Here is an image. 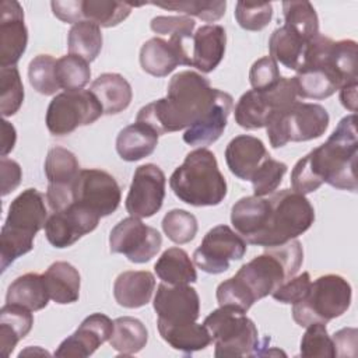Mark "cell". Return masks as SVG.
Listing matches in <instances>:
<instances>
[{
	"label": "cell",
	"instance_id": "cell-1",
	"mask_svg": "<svg viewBox=\"0 0 358 358\" xmlns=\"http://www.w3.org/2000/svg\"><path fill=\"white\" fill-rule=\"evenodd\" d=\"M358 134L355 113L344 116L326 143L301 158L291 172L292 190L308 194L327 183L340 190L357 192Z\"/></svg>",
	"mask_w": 358,
	"mask_h": 358
},
{
	"label": "cell",
	"instance_id": "cell-2",
	"mask_svg": "<svg viewBox=\"0 0 358 358\" xmlns=\"http://www.w3.org/2000/svg\"><path fill=\"white\" fill-rule=\"evenodd\" d=\"M217 92L204 76L190 70L180 71L169 80L166 96L143 106L136 122L150 126L158 136L189 129L208 112Z\"/></svg>",
	"mask_w": 358,
	"mask_h": 358
},
{
	"label": "cell",
	"instance_id": "cell-3",
	"mask_svg": "<svg viewBox=\"0 0 358 358\" xmlns=\"http://www.w3.org/2000/svg\"><path fill=\"white\" fill-rule=\"evenodd\" d=\"M173 194L193 207L218 206L227 196V180L213 151L200 147L185 157L169 178Z\"/></svg>",
	"mask_w": 358,
	"mask_h": 358
},
{
	"label": "cell",
	"instance_id": "cell-4",
	"mask_svg": "<svg viewBox=\"0 0 358 358\" xmlns=\"http://www.w3.org/2000/svg\"><path fill=\"white\" fill-rule=\"evenodd\" d=\"M48 210L45 196L34 189H25L10 204L0 234V267L1 273L34 248L35 235L45 228Z\"/></svg>",
	"mask_w": 358,
	"mask_h": 358
},
{
	"label": "cell",
	"instance_id": "cell-5",
	"mask_svg": "<svg viewBox=\"0 0 358 358\" xmlns=\"http://www.w3.org/2000/svg\"><path fill=\"white\" fill-rule=\"evenodd\" d=\"M303 262V249L298 239L266 248V252L243 264L234 275L256 302L271 295L281 284L292 278Z\"/></svg>",
	"mask_w": 358,
	"mask_h": 358
},
{
	"label": "cell",
	"instance_id": "cell-6",
	"mask_svg": "<svg viewBox=\"0 0 358 358\" xmlns=\"http://www.w3.org/2000/svg\"><path fill=\"white\" fill-rule=\"evenodd\" d=\"M268 214L262 234L253 245L274 248L284 245L306 232L315 221V210L310 201L289 189L268 194Z\"/></svg>",
	"mask_w": 358,
	"mask_h": 358
},
{
	"label": "cell",
	"instance_id": "cell-7",
	"mask_svg": "<svg viewBox=\"0 0 358 358\" xmlns=\"http://www.w3.org/2000/svg\"><path fill=\"white\" fill-rule=\"evenodd\" d=\"M351 299L352 289L344 277L324 274L310 284L305 299L292 305V319L301 327H308L312 323H327L344 315Z\"/></svg>",
	"mask_w": 358,
	"mask_h": 358
},
{
	"label": "cell",
	"instance_id": "cell-8",
	"mask_svg": "<svg viewBox=\"0 0 358 358\" xmlns=\"http://www.w3.org/2000/svg\"><path fill=\"white\" fill-rule=\"evenodd\" d=\"M214 343V355L256 357L259 352V333L252 319L231 308L214 309L203 322Z\"/></svg>",
	"mask_w": 358,
	"mask_h": 358
},
{
	"label": "cell",
	"instance_id": "cell-9",
	"mask_svg": "<svg viewBox=\"0 0 358 358\" xmlns=\"http://www.w3.org/2000/svg\"><path fill=\"white\" fill-rule=\"evenodd\" d=\"M330 123L327 110L319 103L296 101L287 109L275 110L267 120L266 131L273 148L287 143H299L319 138Z\"/></svg>",
	"mask_w": 358,
	"mask_h": 358
},
{
	"label": "cell",
	"instance_id": "cell-10",
	"mask_svg": "<svg viewBox=\"0 0 358 358\" xmlns=\"http://www.w3.org/2000/svg\"><path fill=\"white\" fill-rule=\"evenodd\" d=\"M102 115L103 109L90 90L64 91L50 101L45 122L53 136H67L77 127L96 122Z\"/></svg>",
	"mask_w": 358,
	"mask_h": 358
},
{
	"label": "cell",
	"instance_id": "cell-11",
	"mask_svg": "<svg viewBox=\"0 0 358 358\" xmlns=\"http://www.w3.org/2000/svg\"><path fill=\"white\" fill-rule=\"evenodd\" d=\"M161 245V234L136 217L123 218L109 234L110 253L123 255L136 264L150 262L159 252Z\"/></svg>",
	"mask_w": 358,
	"mask_h": 358
},
{
	"label": "cell",
	"instance_id": "cell-12",
	"mask_svg": "<svg viewBox=\"0 0 358 358\" xmlns=\"http://www.w3.org/2000/svg\"><path fill=\"white\" fill-rule=\"evenodd\" d=\"M120 200V186L110 173L96 168L78 172L73 183V203L88 208L102 218L115 213Z\"/></svg>",
	"mask_w": 358,
	"mask_h": 358
},
{
	"label": "cell",
	"instance_id": "cell-13",
	"mask_svg": "<svg viewBox=\"0 0 358 358\" xmlns=\"http://www.w3.org/2000/svg\"><path fill=\"white\" fill-rule=\"evenodd\" d=\"M246 241L228 225L211 228L193 253V263L208 274H221L232 260H241L246 253Z\"/></svg>",
	"mask_w": 358,
	"mask_h": 358
},
{
	"label": "cell",
	"instance_id": "cell-14",
	"mask_svg": "<svg viewBox=\"0 0 358 358\" xmlns=\"http://www.w3.org/2000/svg\"><path fill=\"white\" fill-rule=\"evenodd\" d=\"M165 183V173L155 164L137 166L124 203L130 217L150 218L157 214L164 204Z\"/></svg>",
	"mask_w": 358,
	"mask_h": 358
},
{
	"label": "cell",
	"instance_id": "cell-15",
	"mask_svg": "<svg viewBox=\"0 0 358 358\" xmlns=\"http://www.w3.org/2000/svg\"><path fill=\"white\" fill-rule=\"evenodd\" d=\"M157 323L182 324L196 322L200 316V298L189 284L169 285L161 282L152 302Z\"/></svg>",
	"mask_w": 358,
	"mask_h": 358
},
{
	"label": "cell",
	"instance_id": "cell-16",
	"mask_svg": "<svg viewBox=\"0 0 358 358\" xmlns=\"http://www.w3.org/2000/svg\"><path fill=\"white\" fill-rule=\"evenodd\" d=\"M99 218L88 208L73 203L48 217L45 224L46 239L57 249L69 248L84 235L92 232L98 227Z\"/></svg>",
	"mask_w": 358,
	"mask_h": 358
},
{
	"label": "cell",
	"instance_id": "cell-17",
	"mask_svg": "<svg viewBox=\"0 0 358 358\" xmlns=\"http://www.w3.org/2000/svg\"><path fill=\"white\" fill-rule=\"evenodd\" d=\"M112 333L113 322L103 313H92L81 322L71 336L60 343L55 355L87 358L92 355L98 347L109 341Z\"/></svg>",
	"mask_w": 358,
	"mask_h": 358
},
{
	"label": "cell",
	"instance_id": "cell-18",
	"mask_svg": "<svg viewBox=\"0 0 358 358\" xmlns=\"http://www.w3.org/2000/svg\"><path fill=\"white\" fill-rule=\"evenodd\" d=\"M28 43L24 10L15 0L0 3V64L11 67L18 63Z\"/></svg>",
	"mask_w": 358,
	"mask_h": 358
},
{
	"label": "cell",
	"instance_id": "cell-19",
	"mask_svg": "<svg viewBox=\"0 0 358 358\" xmlns=\"http://www.w3.org/2000/svg\"><path fill=\"white\" fill-rule=\"evenodd\" d=\"M180 64L190 66L187 42L154 36L140 49V66L150 76L166 77Z\"/></svg>",
	"mask_w": 358,
	"mask_h": 358
},
{
	"label": "cell",
	"instance_id": "cell-20",
	"mask_svg": "<svg viewBox=\"0 0 358 358\" xmlns=\"http://www.w3.org/2000/svg\"><path fill=\"white\" fill-rule=\"evenodd\" d=\"M227 32L218 24L200 27L189 43L190 66L201 73H211L218 67L225 55Z\"/></svg>",
	"mask_w": 358,
	"mask_h": 358
},
{
	"label": "cell",
	"instance_id": "cell-21",
	"mask_svg": "<svg viewBox=\"0 0 358 358\" xmlns=\"http://www.w3.org/2000/svg\"><path fill=\"white\" fill-rule=\"evenodd\" d=\"M232 103V96L228 92L218 90L215 101L208 112L197 123L185 130L183 141L193 147H206L215 143L227 127Z\"/></svg>",
	"mask_w": 358,
	"mask_h": 358
},
{
	"label": "cell",
	"instance_id": "cell-22",
	"mask_svg": "<svg viewBox=\"0 0 358 358\" xmlns=\"http://www.w3.org/2000/svg\"><path fill=\"white\" fill-rule=\"evenodd\" d=\"M268 157L264 143L249 134L234 137L225 148V161L231 173L242 180H252L256 171Z\"/></svg>",
	"mask_w": 358,
	"mask_h": 358
},
{
	"label": "cell",
	"instance_id": "cell-23",
	"mask_svg": "<svg viewBox=\"0 0 358 358\" xmlns=\"http://www.w3.org/2000/svg\"><path fill=\"white\" fill-rule=\"evenodd\" d=\"M268 208V199L259 196L242 197L232 206L231 224L246 243L253 245L262 234L266 225Z\"/></svg>",
	"mask_w": 358,
	"mask_h": 358
},
{
	"label": "cell",
	"instance_id": "cell-24",
	"mask_svg": "<svg viewBox=\"0 0 358 358\" xmlns=\"http://www.w3.org/2000/svg\"><path fill=\"white\" fill-rule=\"evenodd\" d=\"M155 289V278L147 270L120 273L113 284V296L117 305L127 309L145 306Z\"/></svg>",
	"mask_w": 358,
	"mask_h": 358
},
{
	"label": "cell",
	"instance_id": "cell-25",
	"mask_svg": "<svg viewBox=\"0 0 358 358\" xmlns=\"http://www.w3.org/2000/svg\"><path fill=\"white\" fill-rule=\"evenodd\" d=\"M90 91L99 101L103 115H117L123 112L133 98L131 85L117 73L101 74L92 81Z\"/></svg>",
	"mask_w": 358,
	"mask_h": 358
},
{
	"label": "cell",
	"instance_id": "cell-26",
	"mask_svg": "<svg viewBox=\"0 0 358 358\" xmlns=\"http://www.w3.org/2000/svg\"><path fill=\"white\" fill-rule=\"evenodd\" d=\"M50 299L59 305L74 303L80 298L81 277L78 270L67 262H55L43 273Z\"/></svg>",
	"mask_w": 358,
	"mask_h": 358
},
{
	"label": "cell",
	"instance_id": "cell-27",
	"mask_svg": "<svg viewBox=\"0 0 358 358\" xmlns=\"http://www.w3.org/2000/svg\"><path fill=\"white\" fill-rule=\"evenodd\" d=\"M158 144V133L136 122L122 129L116 137V151L123 161L134 162L151 155Z\"/></svg>",
	"mask_w": 358,
	"mask_h": 358
},
{
	"label": "cell",
	"instance_id": "cell-28",
	"mask_svg": "<svg viewBox=\"0 0 358 358\" xmlns=\"http://www.w3.org/2000/svg\"><path fill=\"white\" fill-rule=\"evenodd\" d=\"M49 292L43 274L27 273L17 277L7 289L6 302L22 306L31 312L41 310L49 303Z\"/></svg>",
	"mask_w": 358,
	"mask_h": 358
},
{
	"label": "cell",
	"instance_id": "cell-29",
	"mask_svg": "<svg viewBox=\"0 0 358 358\" xmlns=\"http://www.w3.org/2000/svg\"><path fill=\"white\" fill-rule=\"evenodd\" d=\"M159 336L173 350L185 354H192L207 348L211 344V336L204 324L197 322L182 324L157 323Z\"/></svg>",
	"mask_w": 358,
	"mask_h": 358
},
{
	"label": "cell",
	"instance_id": "cell-30",
	"mask_svg": "<svg viewBox=\"0 0 358 358\" xmlns=\"http://www.w3.org/2000/svg\"><path fill=\"white\" fill-rule=\"evenodd\" d=\"M34 326L32 312L13 303H6L0 310V350L8 357L17 343L24 338Z\"/></svg>",
	"mask_w": 358,
	"mask_h": 358
},
{
	"label": "cell",
	"instance_id": "cell-31",
	"mask_svg": "<svg viewBox=\"0 0 358 358\" xmlns=\"http://www.w3.org/2000/svg\"><path fill=\"white\" fill-rule=\"evenodd\" d=\"M43 169L48 179V189L52 190H73V183L81 171L77 157L63 147L49 150Z\"/></svg>",
	"mask_w": 358,
	"mask_h": 358
},
{
	"label": "cell",
	"instance_id": "cell-32",
	"mask_svg": "<svg viewBox=\"0 0 358 358\" xmlns=\"http://www.w3.org/2000/svg\"><path fill=\"white\" fill-rule=\"evenodd\" d=\"M158 278L169 285H183L197 281L194 263L186 250L180 248H169L158 257L154 264Z\"/></svg>",
	"mask_w": 358,
	"mask_h": 358
},
{
	"label": "cell",
	"instance_id": "cell-33",
	"mask_svg": "<svg viewBox=\"0 0 358 358\" xmlns=\"http://www.w3.org/2000/svg\"><path fill=\"white\" fill-rule=\"evenodd\" d=\"M306 45L308 42L288 27H278L273 31L268 39L270 57L284 67L296 71L302 63Z\"/></svg>",
	"mask_w": 358,
	"mask_h": 358
},
{
	"label": "cell",
	"instance_id": "cell-34",
	"mask_svg": "<svg viewBox=\"0 0 358 358\" xmlns=\"http://www.w3.org/2000/svg\"><path fill=\"white\" fill-rule=\"evenodd\" d=\"M148 341V331L141 320L133 316H122L113 320L110 347L122 355L140 352Z\"/></svg>",
	"mask_w": 358,
	"mask_h": 358
},
{
	"label": "cell",
	"instance_id": "cell-35",
	"mask_svg": "<svg viewBox=\"0 0 358 358\" xmlns=\"http://www.w3.org/2000/svg\"><path fill=\"white\" fill-rule=\"evenodd\" d=\"M235 122L246 130L266 127L273 108L263 91L249 90L238 101L235 106Z\"/></svg>",
	"mask_w": 358,
	"mask_h": 358
},
{
	"label": "cell",
	"instance_id": "cell-36",
	"mask_svg": "<svg viewBox=\"0 0 358 358\" xmlns=\"http://www.w3.org/2000/svg\"><path fill=\"white\" fill-rule=\"evenodd\" d=\"M102 42L101 27L87 20L74 24L67 36L69 53L80 56L88 63L98 57L102 49Z\"/></svg>",
	"mask_w": 358,
	"mask_h": 358
},
{
	"label": "cell",
	"instance_id": "cell-37",
	"mask_svg": "<svg viewBox=\"0 0 358 358\" xmlns=\"http://www.w3.org/2000/svg\"><path fill=\"white\" fill-rule=\"evenodd\" d=\"M284 25L309 42L319 32V18L315 7L309 1H284Z\"/></svg>",
	"mask_w": 358,
	"mask_h": 358
},
{
	"label": "cell",
	"instance_id": "cell-38",
	"mask_svg": "<svg viewBox=\"0 0 358 358\" xmlns=\"http://www.w3.org/2000/svg\"><path fill=\"white\" fill-rule=\"evenodd\" d=\"M133 4L109 0H83V17L98 27L110 28L123 22L131 13Z\"/></svg>",
	"mask_w": 358,
	"mask_h": 358
},
{
	"label": "cell",
	"instance_id": "cell-39",
	"mask_svg": "<svg viewBox=\"0 0 358 358\" xmlns=\"http://www.w3.org/2000/svg\"><path fill=\"white\" fill-rule=\"evenodd\" d=\"M56 78L60 90H83L91 78L90 63L80 56L66 55L56 60Z\"/></svg>",
	"mask_w": 358,
	"mask_h": 358
},
{
	"label": "cell",
	"instance_id": "cell-40",
	"mask_svg": "<svg viewBox=\"0 0 358 358\" xmlns=\"http://www.w3.org/2000/svg\"><path fill=\"white\" fill-rule=\"evenodd\" d=\"M24 102V85L15 66L0 67V110L4 117L15 115Z\"/></svg>",
	"mask_w": 358,
	"mask_h": 358
},
{
	"label": "cell",
	"instance_id": "cell-41",
	"mask_svg": "<svg viewBox=\"0 0 358 358\" xmlns=\"http://www.w3.org/2000/svg\"><path fill=\"white\" fill-rule=\"evenodd\" d=\"M31 87L42 95H55L60 87L56 78V59L50 55L35 56L28 66Z\"/></svg>",
	"mask_w": 358,
	"mask_h": 358
},
{
	"label": "cell",
	"instance_id": "cell-42",
	"mask_svg": "<svg viewBox=\"0 0 358 358\" xmlns=\"http://www.w3.org/2000/svg\"><path fill=\"white\" fill-rule=\"evenodd\" d=\"M162 231L169 241L185 245L194 239L199 225L196 217L182 208H173L168 211L162 218Z\"/></svg>",
	"mask_w": 358,
	"mask_h": 358
},
{
	"label": "cell",
	"instance_id": "cell-43",
	"mask_svg": "<svg viewBox=\"0 0 358 358\" xmlns=\"http://www.w3.org/2000/svg\"><path fill=\"white\" fill-rule=\"evenodd\" d=\"M150 4L172 10L176 13H182L187 15L197 17L207 22L218 21L227 8V1H201V0H176V1H166V3H157L151 1Z\"/></svg>",
	"mask_w": 358,
	"mask_h": 358
},
{
	"label": "cell",
	"instance_id": "cell-44",
	"mask_svg": "<svg viewBox=\"0 0 358 358\" xmlns=\"http://www.w3.org/2000/svg\"><path fill=\"white\" fill-rule=\"evenodd\" d=\"M299 355L303 358H333L334 344L327 333L326 323H312L302 336Z\"/></svg>",
	"mask_w": 358,
	"mask_h": 358
},
{
	"label": "cell",
	"instance_id": "cell-45",
	"mask_svg": "<svg viewBox=\"0 0 358 358\" xmlns=\"http://www.w3.org/2000/svg\"><path fill=\"white\" fill-rule=\"evenodd\" d=\"M287 169L288 166L281 161H277L271 157L264 159V162L260 165V168L256 171L250 180L255 196L264 197L274 193L282 182Z\"/></svg>",
	"mask_w": 358,
	"mask_h": 358
},
{
	"label": "cell",
	"instance_id": "cell-46",
	"mask_svg": "<svg viewBox=\"0 0 358 358\" xmlns=\"http://www.w3.org/2000/svg\"><path fill=\"white\" fill-rule=\"evenodd\" d=\"M234 14L241 28L246 31H262L273 18V6L271 3L238 1Z\"/></svg>",
	"mask_w": 358,
	"mask_h": 358
},
{
	"label": "cell",
	"instance_id": "cell-47",
	"mask_svg": "<svg viewBox=\"0 0 358 358\" xmlns=\"http://www.w3.org/2000/svg\"><path fill=\"white\" fill-rule=\"evenodd\" d=\"M152 32L159 35H169V39L189 42L193 36L196 22L186 15H158L150 22Z\"/></svg>",
	"mask_w": 358,
	"mask_h": 358
},
{
	"label": "cell",
	"instance_id": "cell-48",
	"mask_svg": "<svg viewBox=\"0 0 358 358\" xmlns=\"http://www.w3.org/2000/svg\"><path fill=\"white\" fill-rule=\"evenodd\" d=\"M215 296L220 306L231 308L242 313H246L255 303L249 292L235 277H231L220 282L217 287Z\"/></svg>",
	"mask_w": 358,
	"mask_h": 358
},
{
	"label": "cell",
	"instance_id": "cell-49",
	"mask_svg": "<svg viewBox=\"0 0 358 358\" xmlns=\"http://www.w3.org/2000/svg\"><path fill=\"white\" fill-rule=\"evenodd\" d=\"M281 73L278 70L277 62L270 57L264 56L256 60L249 71V81L253 90L256 91H268L278 84L281 80Z\"/></svg>",
	"mask_w": 358,
	"mask_h": 358
},
{
	"label": "cell",
	"instance_id": "cell-50",
	"mask_svg": "<svg viewBox=\"0 0 358 358\" xmlns=\"http://www.w3.org/2000/svg\"><path fill=\"white\" fill-rule=\"evenodd\" d=\"M310 284V275L308 271H305L299 275H294L292 278L287 280L271 294V296L280 303L294 305L305 299V296L309 292Z\"/></svg>",
	"mask_w": 358,
	"mask_h": 358
},
{
	"label": "cell",
	"instance_id": "cell-51",
	"mask_svg": "<svg viewBox=\"0 0 358 358\" xmlns=\"http://www.w3.org/2000/svg\"><path fill=\"white\" fill-rule=\"evenodd\" d=\"M0 168H1V196L4 197L18 187L22 179V171L17 161L10 159L7 157H1Z\"/></svg>",
	"mask_w": 358,
	"mask_h": 358
},
{
	"label": "cell",
	"instance_id": "cell-52",
	"mask_svg": "<svg viewBox=\"0 0 358 358\" xmlns=\"http://www.w3.org/2000/svg\"><path fill=\"white\" fill-rule=\"evenodd\" d=\"M53 15L66 24H77L84 20L83 17V0H67V1H52L50 3Z\"/></svg>",
	"mask_w": 358,
	"mask_h": 358
},
{
	"label": "cell",
	"instance_id": "cell-53",
	"mask_svg": "<svg viewBox=\"0 0 358 358\" xmlns=\"http://www.w3.org/2000/svg\"><path fill=\"white\" fill-rule=\"evenodd\" d=\"M357 336H358V331L354 327H344L336 331L331 337L334 344V355L354 357L357 354Z\"/></svg>",
	"mask_w": 358,
	"mask_h": 358
},
{
	"label": "cell",
	"instance_id": "cell-54",
	"mask_svg": "<svg viewBox=\"0 0 358 358\" xmlns=\"http://www.w3.org/2000/svg\"><path fill=\"white\" fill-rule=\"evenodd\" d=\"M1 157H6L8 152L13 151L17 140L15 127L8 123L6 119L1 122Z\"/></svg>",
	"mask_w": 358,
	"mask_h": 358
},
{
	"label": "cell",
	"instance_id": "cell-55",
	"mask_svg": "<svg viewBox=\"0 0 358 358\" xmlns=\"http://www.w3.org/2000/svg\"><path fill=\"white\" fill-rule=\"evenodd\" d=\"M357 85L358 84L345 85L338 90L341 105L352 113H355V110H357Z\"/></svg>",
	"mask_w": 358,
	"mask_h": 358
}]
</instances>
